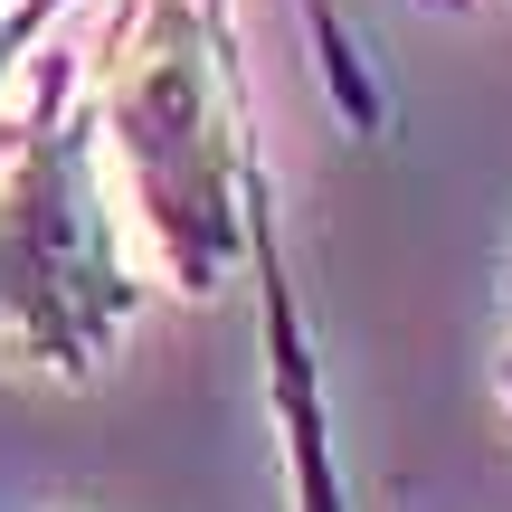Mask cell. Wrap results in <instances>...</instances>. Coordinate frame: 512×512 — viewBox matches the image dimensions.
Here are the masks:
<instances>
[{"instance_id":"cell-1","label":"cell","mask_w":512,"mask_h":512,"mask_svg":"<svg viewBox=\"0 0 512 512\" xmlns=\"http://www.w3.org/2000/svg\"><path fill=\"white\" fill-rule=\"evenodd\" d=\"M86 105H95V152H105L114 209L143 238V266L181 304H209L238 275L266 285V351H275L266 370H275L294 512H351L342 465H332V427H323V389H313V351L294 332L285 266H275L266 181H256L219 10L209 0H114L95 67H86Z\"/></svg>"},{"instance_id":"cell-2","label":"cell","mask_w":512,"mask_h":512,"mask_svg":"<svg viewBox=\"0 0 512 512\" xmlns=\"http://www.w3.org/2000/svg\"><path fill=\"white\" fill-rule=\"evenodd\" d=\"M152 266L124 247L95 105L67 48L0 76V370L95 380L143 313Z\"/></svg>"},{"instance_id":"cell-3","label":"cell","mask_w":512,"mask_h":512,"mask_svg":"<svg viewBox=\"0 0 512 512\" xmlns=\"http://www.w3.org/2000/svg\"><path fill=\"white\" fill-rule=\"evenodd\" d=\"M48 10H57V0H10V57L29 48L38 29H48ZM209 10H219V0H209Z\"/></svg>"},{"instance_id":"cell-4","label":"cell","mask_w":512,"mask_h":512,"mask_svg":"<svg viewBox=\"0 0 512 512\" xmlns=\"http://www.w3.org/2000/svg\"><path fill=\"white\" fill-rule=\"evenodd\" d=\"M0 67H10V0H0Z\"/></svg>"},{"instance_id":"cell-5","label":"cell","mask_w":512,"mask_h":512,"mask_svg":"<svg viewBox=\"0 0 512 512\" xmlns=\"http://www.w3.org/2000/svg\"><path fill=\"white\" fill-rule=\"evenodd\" d=\"M503 408H512V342H503Z\"/></svg>"}]
</instances>
